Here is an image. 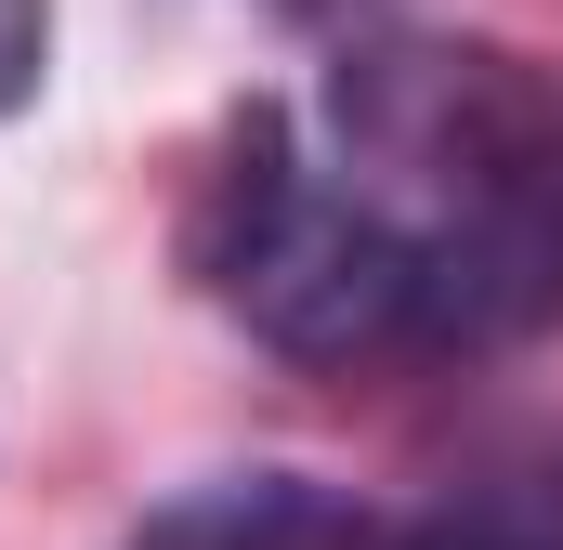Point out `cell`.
I'll return each instance as SVG.
<instances>
[{
	"label": "cell",
	"mask_w": 563,
	"mask_h": 550,
	"mask_svg": "<svg viewBox=\"0 0 563 550\" xmlns=\"http://www.w3.org/2000/svg\"><path fill=\"white\" fill-rule=\"evenodd\" d=\"M314 144L420 237L432 354H498L563 315V66L432 26H354Z\"/></svg>",
	"instance_id": "1"
},
{
	"label": "cell",
	"mask_w": 563,
	"mask_h": 550,
	"mask_svg": "<svg viewBox=\"0 0 563 550\" xmlns=\"http://www.w3.org/2000/svg\"><path fill=\"white\" fill-rule=\"evenodd\" d=\"M184 263L197 288L276 341L301 367H407L432 354V263L420 237L328 157L301 144L276 106H250L223 157L197 170V210H184Z\"/></svg>",
	"instance_id": "2"
},
{
	"label": "cell",
	"mask_w": 563,
	"mask_h": 550,
	"mask_svg": "<svg viewBox=\"0 0 563 550\" xmlns=\"http://www.w3.org/2000/svg\"><path fill=\"white\" fill-rule=\"evenodd\" d=\"M119 550H563V538L525 525L511 498H472V512H367L354 485H314V472H210V485L157 498Z\"/></svg>",
	"instance_id": "3"
},
{
	"label": "cell",
	"mask_w": 563,
	"mask_h": 550,
	"mask_svg": "<svg viewBox=\"0 0 563 550\" xmlns=\"http://www.w3.org/2000/svg\"><path fill=\"white\" fill-rule=\"evenodd\" d=\"M40 66H53V0H0V119L40 92Z\"/></svg>",
	"instance_id": "4"
},
{
	"label": "cell",
	"mask_w": 563,
	"mask_h": 550,
	"mask_svg": "<svg viewBox=\"0 0 563 550\" xmlns=\"http://www.w3.org/2000/svg\"><path fill=\"white\" fill-rule=\"evenodd\" d=\"M263 13H288V26H354V13H380V0H263Z\"/></svg>",
	"instance_id": "5"
},
{
	"label": "cell",
	"mask_w": 563,
	"mask_h": 550,
	"mask_svg": "<svg viewBox=\"0 0 563 550\" xmlns=\"http://www.w3.org/2000/svg\"><path fill=\"white\" fill-rule=\"evenodd\" d=\"M511 512H525V525H551V538H563V472L538 485V498H511Z\"/></svg>",
	"instance_id": "6"
}]
</instances>
